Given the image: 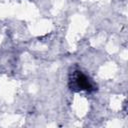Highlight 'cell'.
<instances>
[{
  "mask_svg": "<svg viewBox=\"0 0 128 128\" xmlns=\"http://www.w3.org/2000/svg\"><path fill=\"white\" fill-rule=\"evenodd\" d=\"M70 86H71V89L77 90V91H82V90L91 91L94 88L89 78L79 70L74 71L72 73L70 77Z\"/></svg>",
  "mask_w": 128,
  "mask_h": 128,
  "instance_id": "obj_1",
  "label": "cell"
}]
</instances>
